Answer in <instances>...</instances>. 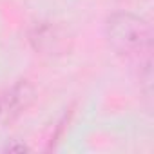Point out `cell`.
<instances>
[{
	"label": "cell",
	"instance_id": "6da1fadb",
	"mask_svg": "<svg viewBox=\"0 0 154 154\" xmlns=\"http://www.w3.org/2000/svg\"><path fill=\"white\" fill-rule=\"evenodd\" d=\"M103 31L109 45L140 67V78H145L149 84L152 53V29L149 22L131 11H114L107 17Z\"/></svg>",
	"mask_w": 154,
	"mask_h": 154
},
{
	"label": "cell",
	"instance_id": "7a4b0ae2",
	"mask_svg": "<svg viewBox=\"0 0 154 154\" xmlns=\"http://www.w3.org/2000/svg\"><path fill=\"white\" fill-rule=\"evenodd\" d=\"M27 40L31 47L45 56H62L71 49L72 38L65 27L56 22H36L27 31Z\"/></svg>",
	"mask_w": 154,
	"mask_h": 154
},
{
	"label": "cell",
	"instance_id": "3957f363",
	"mask_svg": "<svg viewBox=\"0 0 154 154\" xmlns=\"http://www.w3.org/2000/svg\"><path fill=\"white\" fill-rule=\"evenodd\" d=\"M36 102V89L29 80H17L0 93V123L11 125Z\"/></svg>",
	"mask_w": 154,
	"mask_h": 154
},
{
	"label": "cell",
	"instance_id": "277c9868",
	"mask_svg": "<svg viewBox=\"0 0 154 154\" xmlns=\"http://www.w3.org/2000/svg\"><path fill=\"white\" fill-rule=\"evenodd\" d=\"M4 150H8V152H24V150H29V147L24 145V143H11V145H6Z\"/></svg>",
	"mask_w": 154,
	"mask_h": 154
}]
</instances>
